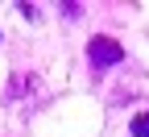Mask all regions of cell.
I'll use <instances>...</instances> for the list:
<instances>
[{"mask_svg":"<svg viewBox=\"0 0 149 137\" xmlns=\"http://www.w3.org/2000/svg\"><path fill=\"white\" fill-rule=\"evenodd\" d=\"M87 54H91V63L95 67H112V63H120L124 58V50H120V42L116 37H91V46H87Z\"/></svg>","mask_w":149,"mask_h":137,"instance_id":"6da1fadb","label":"cell"},{"mask_svg":"<svg viewBox=\"0 0 149 137\" xmlns=\"http://www.w3.org/2000/svg\"><path fill=\"white\" fill-rule=\"evenodd\" d=\"M133 137H149V112H137L133 116Z\"/></svg>","mask_w":149,"mask_h":137,"instance_id":"7a4b0ae2","label":"cell"}]
</instances>
